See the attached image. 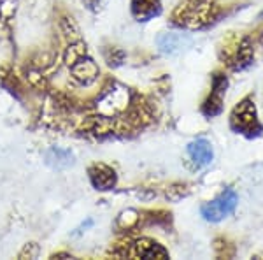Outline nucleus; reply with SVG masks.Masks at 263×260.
Instances as JSON below:
<instances>
[{
  "label": "nucleus",
  "instance_id": "nucleus-10",
  "mask_svg": "<svg viewBox=\"0 0 263 260\" xmlns=\"http://www.w3.org/2000/svg\"><path fill=\"white\" fill-rule=\"evenodd\" d=\"M182 37L181 36H176V33H167V36L160 37L158 44L162 51L165 53H174V51H177L179 48H182Z\"/></svg>",
  "mask_w": 263,
  "mask_h": 260
},
{
  "label": "nucleus",
  "instance_id": "nucleus-7",
  "mask_svg": "<svg viewBox=\"0 0 263 260\" xmlns=\"http://www.w3.org/2000/svg\"><path fill=\"white\" fill-rule=\"evenodd\" d=\"M46 164L53 169H67L74 165V155L69 150H62V148H51L44 155Z\"/></svg>",
  "mask_w": 263,
  "mask_h": 260
},
{
  "label": "nucleus",
  "instance_id": "nucleus-9",
  "mask_svg": "<svg viewBox=\"0 0 263 260\" xmlns=\"http://www.w3.org/2000/svg\"><path fill=\"white\" fill-rule=\"evenodd\" d=\"M72 74L81 84H90L97 78V74H99V69H97V65L90 58H86V60H79L72 67Z\"/></svg>",
  "mask_w": 263,
  "mask_h": 260
},
{
  "label": "nucleus",
  "instance_id": "nucleus-8",
  "mask_svg": "<svg viewBox=\"0 0 263 260\" xmlns=\"http://www.w3.org/2000/svg\"><path fill=\"white\" fill-rule=\"evenodd\" d=\"M227 88V79L224 78H216L214 79V92L213 95L207 99L205 106H203V113L207 116H214L221 111V93L224 92Z\"/></svg>",
  "mask_w": 263,
  "mask_h": 260
},
{
  "label": "nucleus",
  "instance_id": "nucleus-1",
  "mask_svg": "<svg viewBox=\"0 0 263 260\" xmlns=\"http://www.w3.org/2000/svg\"><path fill=\"white\" fill-rule=\"evenodd\" d=\"M232 127L240 134H258L260 132V122L256 118V109H254L251 100H244L233 109L232 114Z\"/></svg>",
  "mask_w": 263,
  "mask_h": 260
},
{
  "label": "nucleus",
  "instance_id": "nucleus-5",
  "mask_svg": "<svg viewBox=\"0 0 263 260\" xmlns=\"http://www.w3.org/2000/svg\"><path fill=\"white\" fill-rule=\"evenodd\" d=\"M188 153L192 157V160L195 162V165H198V167L211 164V160H213V148H211L209 141L205 139L193 141L188 146Z\"/></svg>",
  "mask_w": 263,
  "mask_h": 260
},
{
  "label": "nucleus",
  "instance_id": "nucleus-6",
  "mask_svg": "<svg viewBox=\"0 0 263 260\" xmlns=\"http://www.w3.org/2000/svg\"><path fill=\"white\" fill-rule=\"evenodd\" d=\"M162 7H160L158 0H132V12L139 21H147L153 16L160 14Z\"/></svg>",
  "mask_w": 263,
  "mask_h": 260
},
{
  "label": "nucleus",
  "instance_id": "nucleus-2",
  "mask_svg": "<svg viewBox=\"0 0 263 260\" xmlns=\"http://www.w3.org/2000/svg\"><path fill=\"white\" fill-rule=\"evenodd\" d=\"M237 206V194L233 190H224L218 199L202 206V216L209 221H219L232 215Z\"/></svg>",
  "mask_w": 263,
  "mask_h": 260
},
{
  "label": "nucleus",
  "instance_id": "nucleus-3",
  "mask_svg": "<svg viewBox=\"0 0 263 260\" xmlns=\"http://www.w3.org/2000/svg\"><path fill=\"white\" fill-rule=\"evenodd\" d=\"M128 255L135 258H167L168 253L158 242L151 239H141L132 245V251H128Z\"/></svg>",
  "mask_w": 263,
  "mask_h": 260
},
{
  "label": "nucleus",
  "instance_id": "nucleus-4",
  "mask_svg": "<svg viewBox=\"0 0 263 260\" xmlns=\"http://www.w3.org/2000/svg\"><path fill=\"white\" fill-rule=\"evenodd\" d=\"M90 180L99 190H109L116 185V172L105 164H95L90 169Z\"/></svg>",
  "mask_w": 263,
  "mask_h": 260
}]
</instances>
